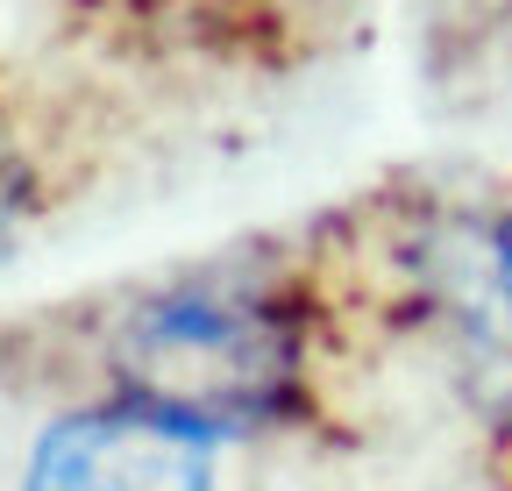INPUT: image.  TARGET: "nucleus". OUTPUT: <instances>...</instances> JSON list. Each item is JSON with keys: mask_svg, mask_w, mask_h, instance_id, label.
<instances>
[{"mask_svg": "<svg viewBox=\"0 0 512 491\" xmlns=\"http://www.w3.org/2000/svg\"><path fill=\"white\" fill-rule=\"evenodd\" d=\"M29 207H36V171H29L22 136L8 129V114H0V250L15 242V228H22Z\"/></svg>", "mask_w": 512, "mask_h": 491, "instance_id": "3", "label": "nucleus"}, {"mask_svg": "<svg viewBox=\"0 0 512 491\" xmlns=\"http://www.w3.org/2000/svg\"><path fill=\"white\" fill-rule=\"evenodd\" d=\"M214 442L136 399L64 413L29 456V491H207Z\"/></svg>", "mask_w": 512, "mask_h": 491, "instance_id": "2", "label": "nucleus"}, {"mask_svg": "<svg viewBox=\"0 0 512 491\" xmlns=\"http://www.w3.org/2000/svg\"><path fill=\"white\" fill-rule=\"evenodd\" d=\"M306 335L299 306L256 278H185L121 306L107 335V378L121 399H136L164 420H185L200 435L271 427L299 406Z\"/></svg>", "mask_w": 512, "mask_h": 491, "instance_id": "1", "label": "nucleus"}, {"mask_svg": "<svg viewBox=\"0 0 512 491\" xmlns=\"http://www.w3.org/2000/svg\"><path fill=\"white\" fill-rule=\"evenodd\" d=\"M491 264H498V292H505V306H512V214H505L498 235H491Z\"/></svg>", "mask_w": 512, "mask_h": 491, "instance_id": "4", "label": "nucleus"}]
</instances>
